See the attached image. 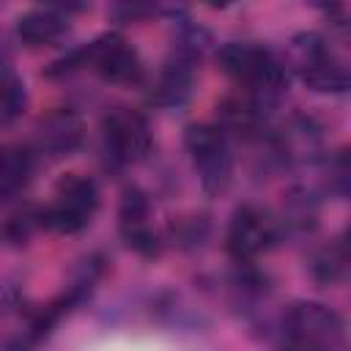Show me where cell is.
Listing matches in <instances>:
<instances>
[{"instance_id":"1","label":"cell","mask_w":351,"mask_h":351,"mask_svg":"<svg viewBox=\"0 0 351 351\" xmlns=\"http://www.w3.org/2000/svg\"><path fill=\"white\" fill-rule=\"evenodd\" d=\"M219 66L228 77L244 85L258 104H269L288 90L282 60L258 41H228L219 49Z\"/></svg>"},{"instance_id":"2","label":"cell","mask_w":351,"mask_h":351,"mask_svg":"<svg viewBox=\"0 0 351 351\" xmlns=\"http://www.w3.org/2000/svg\"><path fill=\"white\" fill-rule=\"evenodd\" d=\"M82 66H90L104 82H112V85H140L145 77L137 49L118 33H104L96 41L74 49L69 58L52 63L47 74L55 77V74H66Z\"/></svg>"},{"instance_id":"3","label":"cell","mask_w":351,"mask_h":351,"mask_svg":"<svg viewBox=\"0 0 351 351\" xmlns=\"http://www.w3.org/2000/svg\"><path fill=\"white\" fill-rule=\"evenodd\" d=\"M99 203H101V195L93 178L80 173H66L55 184V195L49 206H44L41 211V225L63 236L80 233L93 222Z\"/></svg>"},{"instance_id":"4","label":"cell","mask_w":351,"mask_h":351,"mask_svg":"<svg viewBox=\"0 0 351 351\" xmlns=\"http://www.w3.org/2000/svg\"><path fill=\"white\" fill-rule=\"evenodd\" d=\"M184 145L203 192L211 197L222 195L233 181V154L225 132L214 123H192L184 132Z\"/></svg>"},{"instance_id":"5","label":"cell","mask_w":351,"mask_h":351,"mask_svg":"<svg viewBox=\"0 0 351 351\" xmlns=\"http://www.w3.org/2000/svg\"><path fill=\"white\" fill-rule=\"evenodd\" d=\"M282 337L296 348L329 351L346 343L343 318L318 302H293L282 315Z\"/></svg>"},{"instance_id":"6","label":"cell","mask_w":351,"mask_h":351,"mask_svg":"<svg viewBox=\"0 0 351 351\" xmlns=\"http://www.w3.org/2000/svg\"><path fill=\"white\" fill-rule=\"evenodd\" d=\"M291 44H293L299 77L310 90L315 93H346L348 90L346 66L335 58V52L318 33H302Z\"/></svg>"},{"instance_id":"7","label":"cell","mask_w":351,"mask_h":351,"mask_svg":"<svg viewBox=\"0 0 351 351\" xmlns=\"http://www.w3.org/2000/svg\"><path fill=\"white\" fill-rule=\"evenodd\" d=\"M101 132H104L107 154L118 165H134V162L145 159L151 151V143H154L148 121L132 107L110 110L101 121Z\"/></svg>"},{"instance_id":"8","label":"cell","mask_w":351,"mask_h":351,"mask_svg":"<svg viewBox=\"0 0 351 351\" xmlns=\"http://www.w3.org/2000/svg\"><path fill=\"white\" fill-rule=\"evenodd\" d=\"M274 239H277V222L258 206H241L230 217L225 247L236 261L247 263L261 252H266L274 244Z\"/></svg>"},{"instance_id":"9","label":"cell","mask_w":351,"mask_h":351,"mask_svg":"<svg viewBox=\"0 0 351 351\" xmlns=\"http://www.w3.org/2000/svg\"><path fill=\"white\" fill-rule=\"evenodd\" d=\"M118 217H121V236L132 250H137L140 255L159 252V239L151 225V203L137 186H129L123 192Z\"/></svg>"},{"instance_id":"10","label":"cell","mask_w":351,"mask_h":351,"mask_svg":"<svg viewBox=\"0 0 351 351\" xmlns=\"http://www.w3.org/2000/svg\"><path fill=\"white\" fill-rule=\"evenodd\" d=\"M192 82H195V47H186V41L173 52V58L162 66L154 90H151V101L162 104V107H176L184 104L186 96L192 93Z\"/></svg>"},{"instance_id":"11","label":"cell","mask_w":351,"mask_h":351,"mask_svg":"<svg viewBox=\"0 0 351 351\" xmlns=\"http://www.w3.org/2000/svg\"><path fill=\"white\" fill-rule=\"evenodd\" d=\"M82 137H85L82 121L71 110H52L36 126V145L41 154L52 159L74 154L82 145Z\"/></svg>"},{"instance_id":"12","label":"cell","mask_w":351,"mask_h":351,"mask_svg":"<svg viewBox=\"0 0 351 351\" xmlns=\"http://www.w3.org/2000/svg\"><path fill=\"white\" fill-rule=\"evenodd\" d=\"M69 33V22L63 14L52 8H33L16 19V36L25 47H49L58 44Z\"/></svg>"},{"instance_id":"13","label":"cell","mask_w":351,"mask_h":351,"mask_svg":"<svg viewBox=\"0 0 351 351\" xmlns=\"http://www.w3.org/2000/svg\"><path fill=\"white\" fill-rule=\"evenodd\" d=\"M30 173H33V154L27 148L11 145L0 151V195L22 189Z\"/></svg>"},{"instance_id":"14","label":"cell","mask_w":351,"mask_h":351,"mask_svg":"<svg viewBox=\"0 0 351 351\" xmlns=\"http://www.w3.org/2000/svg\"><path fill=\"white\" fill-rule=\"evenodd\" d=\"M346 263H348V255H346V244L343 239L326 244L324 250L315 252L313 258V277L324 285H332V282H340L346 277Z\"/></svg>"},{"instance_id":"15","label":"cell","mask_w":351,"mask_h":351,"mask_svg":"<svg viewBox=\"0 0 351 351\" xmlns=\"http://www.w3.org/2000/svg\"><path fill=\"white\" fill-rule=\"evenodd\" d=\"M25 82L14 74H0V126L16 121L25 112Z\"/></svg>"},{"instance_id":"16","label":"cell","mask_w":351,"mask_h":351,"mask_svg":"<svg viewBox=\"0 0 351 351\" xmlns=\"http://www.w3.org/2000/svg\"><path fill=\"white\" fill-rule=\"evenodd\" d=\"M110 16L121 25L143 22L156 11V0H110Z\"/></svg>"},{"instance_id":"17","label":"cell","mask_w":351,"mask_h":351,"mask_svg":"<svg viewBox=\"0 0 351 351\" xmlns=\"http://www.w3.org/2000/svg\"><path fill=\"white\" fill-rule=\"evenodd\" d=\"M44 3L52 5V11H66V14H74V11L88 8V0H44Z\"/></svg>"},{"instance_id":"18","label":"cell","mask_w":351,"mask_h":351,"mask_svg":"<svg viewBox=\"0 0 351 351\" xmlns=\"http://www.w3.org/2000/svg\"><path fill=\"white\" fill-rule=\"evenodd\" d=\"M310 5H318V8H335L340 5V0H307Z\"/></svg>"},{"instance_id":"19","label":"cell","mask_w":351,"mask_h":351,"mask_svg":"<svg viewBox=\"0 0 351 351\" xmlns=\"http://www.w3.org/2000/svg\"><path fill=\"white\" fill-rule=\"evenodd\" d=\"M208 5H214V8H225V5H230L233 0H206Z\"/></svg>"}]
</instances>
